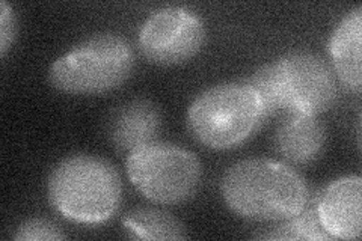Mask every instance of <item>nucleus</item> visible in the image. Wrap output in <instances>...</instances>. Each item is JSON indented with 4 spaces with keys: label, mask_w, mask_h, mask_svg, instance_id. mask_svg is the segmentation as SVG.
Masks as SVG:
<instances>
[{
    "label": "nucleus",
    "mask_w": 362,
    "mask_h": 241,
    "mask_svg": "<svg viewBox=\"0 0 362 241\" xmlns=\"http://www.w3.org/2000/svg\"><path fill=\"white\" fill-rule=\"evenodd\" d=\"M221 193L235 214L257 222H284L310 201L307 181L286 163L246 158L225 170Z\"/></svg>",
    "instance_id": "1"
},
{
    "label": "nucleus",
    "mask_w": 362,
    "mask_h": 241,
    "mask_svg": "<svg viewBox=\"0 0 362 241\" xmlns=\"http://www.w3.org/2000/svg\"><path fill=\"white\" fill-rule=\"evenodd\" d=\"M263 238L267 240H334L320 223L319 214L315 206L308 208L307 206L291 219L284 221L281 226L275 228L270 234H266Z\"/></svg>",
    "instance_id": "13"
},
{
    "label": "nucleus",
    "mask_w": 362,
    "mask_h": 241,
    "mask_svg": "<svg viewBox=\"0 0 362 241\" xmlns=\"http://www.w3.org/2000/svg\"><path fill=\"white\" fill-rule=\"evenodd\" d=\"M134 54L118 33H98L77 44L50 66L53 88L74 95L105 94L119 88L132 76Z\"/></svg>",
    "instance_id": "5"
},
{
    "label": "nucleus",
    "mask_w": 362,
    "mask_h": 241,
    "mask_svg": "<svg viewBox=\"0 0 362 241\" xmlns=\"http://www.w3.org/2000/svg\"><path fill=\"white\" fill-rule=\"evenodd\" d=\"M362 180L358 175L332 181L315 202L320 223L332 238L358 240L362 231Z\"/></svg>",
    "instance_id": "8"
},
{
    "label": "nucleus",
    "mask_w": 362,
    "mask_h": 241,
    "mask_svg": "<svg viewBox=\"0 0 362 241\" xmlns=\"http://www.w3.org/2000/svg\"><path fill=\"white\" fill-rule=\"evenodd\" d=\"M206 37V25L197 13L183 6H166L144 21L138 42L150 62L171 66L197 56Z\"/></svg>",
    "instance_id": "7"
},
{
    "label": "nucleus",
    "mask_w": 362,
    "mask_h": 241,
    "mask_svg": "<svg viewBox=\"0 0 362 241\" xmlns=\"http://www.w3.org/2000/svg\"><path fill=\"white\" fill-rule=\"evenodd\" d=\"M17 35V18L8 2H0V54L6 56Z\"/></svg>",
    "instance_id": "15"
},
{
    "label": "nucleus",
    "mask_w": 362,
    "mask_h": 241,
    "mask_svg": "<svg viewBox=\"0 0 362 241\" xmlns=\"http://www.w3.org/2000/svg\"><path fill=\"white\" fill-rule=\"evenodd\" d=\"M65 238V234L58 225L47 219H38V217L23 222L14 235L17 241H54Z\"/></svg>",
    "instance_id": "14"
},
{
    "label": "nucleus",
    "mask_w": 362,
    "mask_h": 241,
    "mask_svg": "<svg viewBox=\"0 0 362 241\" xmlns=\"http://www.w3.org/2000/svg\"><path fill=\"white\" fill-rule=\"evenodd\" d=\"M126 167L133 187L146 199L163 205L190 199L202 177L201 163L194 153L165 142L133 149Z\"/></svg>",
    "instance_id": "6"
},
{
    "label": "nucleus",
    "mask_w": 362,
    "mask_h": 241,
    "mask_svg": "<svg viewBox=\"0 0 362 241\" xmlns=\"http://www.w3.org/2000/svg\"><path fill=\"white\" fill-rule=\"evenodd\" d=\"M47 198L65 219L98 225L118 211L122 182L117 167L106 158L76 154L64 158L50 172Z\"/></svg>",
    "instance_id": "3"
},
{
    "label": "nucleus",
    "mask_w": 362,
    "mask_h": 241,
    "mask_svg": "<svg viewBox=\"0 0 362 241\" xmlns=\"http://www.w3.org/2000/svg\"><path fill=\"white\" fill-rule=\"evenodd\" d=\"M264 121L262 101L247 82L221 83L202 90L187 110L190 134L211 149L240 146Z\"/></svg>",
    "instance_id": "4"
},
{
    "label": "nucleus",
    "mask_w": 362,
    "mask_h": 241,
    "mask_svg": "<svg viewBox=\"0 0 362 241\" xmlns=\"http://www.w3.org/2000/svg\"><path fill=\"white\" fill-rule=\"evenodd\" d=\"M124 233L133 240H185V225L173 214L156 208H141L129 213L122 221Z\"/></svg>",
    "instance_id": "12"
},
{
    "label": "nucleus",
    "mask_w": 362,
    "mask_h": 241,
    "mask_svg": "<svg viewBox=\"0 0 362 241\" xmlns=\"http://www.w3.org/2000/svg\"><path fill=\"white\" fill-rule=\"evenodd\" d=\"M162 127V117L154 102L148 100H133L119 107L112 117L109 134L119 151L132 153L133 149L156 142Z\"/></svg>",
    "instance_id": "9"
},
{
    "label": "nucleus",
    "mask_w": 362,
    "mask_h": 241,
    "mask_svg": "<svg viewBox=\"0 0 362 241\" xmlns=\"http://www.w3.org/2000/svg\"><path fill=\"white\" fill-rule=\"evenodd\" d=\"M275 143L278 153L287 162L307 165L322 154L326 143V131L317 117L288 114L276 131Z\"/></svg>",
    "instance_id": "11"
},
{
    "label": "nucleus",
    "mask_w": 362,
    "mask_h": 241,
    "mask_svg": "<svg viewBox=\"0 0 362 241\" xmlns=\"http://www.w3.org/2000/svg\"><path fill=\"white\" fill-rule=\"evenodd\" d=\"M246 82L262 101L264 118L278 113L319 114L337 98V80L320 56L294 52L257 70Z\"/></svg>",
    "instance_id": "2"
},
{
    "label": "nucleus",
    "mask_w": 362,
    "mask_h": 241,
    "mask_svg": "<svg viewBox=\"0 0 362 241\" xmlns=\"http://www.w3.org/2000/svg\"><path fill=\"white\" fill-rule=\"evenodd\" d=\"M362 8L355 9L338 23L329 40V53L335 73L343 85L354 93L362 86Z\"/></svg>",
    "instance_id": "10"
}]
</instances>
